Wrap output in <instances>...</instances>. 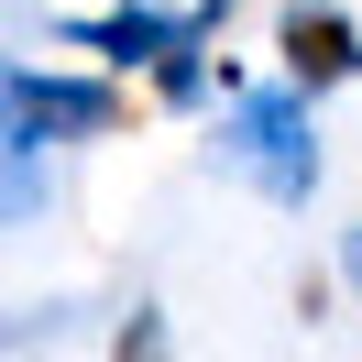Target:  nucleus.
<instances>
[{
  "label": "nucleus",
  "mask_w": 362,
  "mask_h": 362,
  "mask_svg": "<svg viewBox=\"0 0 362 362\" xmlns=\"http://www.w3.org/2000/svg\"><path fill=\"white\" fill-rule=\"evenodd\" d=\"M45 121L23 99V66H0V220H33L45 209Z\"/></svg>",
  "instance_id": "7ed1b4c3"
},
{
  "label": "nucleus",
  "mask_w": 362,
  "mask_h": 362,
  "mask_svg": "<svg viewBox=\"0 0 362 362\" xmlns=\"http://www.w3.org/2000/svg\"><path fill=\"white\" fill-rule=\"evenodd\" d=\"M23 99H33V121H45L55 143L121 132V88H99V77H33V66H23Z\"/></svg>",
  "instance_id": "39448f33"
},
{
  "label": "nucleus",
  "mask_w": 362,
  "mask_h": 362,
  "mask_svg": "<svg viewBox=\"0 0 362 362\" xmlns=\"http://www.w3.org/2000/svg\"><path fill=\"white\" fill-rule=\"evenodd\" d=\"M340 274H351V286H362V230H351V252H340Z\"/></svg>",
  "instance_id": "423d86ee"
},
{
  "label": "nucleus",
  "mask_w": 362,
  "mask_h": 362,
  "mask_svg": "<svg viewBox=\"0 0 362 362\" xmlns=\"http://www.w3.org/2000/svg\"><path fill=\"white\" fill-rule=\"evenodd\" d=\"M220 165L230 176H252L274 209H296L318 187V132H308V88H230V110H220Z\"/></svg>",
  "instance_id": "f257e3e1"
},
{
  "label": "nucleus",
  "mask_w": 362,
  "mask_h": 362,
  "mask_svg": "<svg viewBox=\"0 0 362 362\" xmlns=\"http://www.w3.org/2000/svg\"><path fill=\"white\" fill-rule=\"evenodd\" d=\"M274 55H286L296 88H340V77H362V33H351V11H329V0H296L286 23H274Z\"/></svg>",
  "instance_id": "f03ea898"
},
{
  "label": "nucleus",
  "mask_w": 362,
  "mask_h": 362,
  "mask_svg": "<svg viewBox=\"0 0 362 362\" xmlns=\"http://www.w3.org/2000/svg\"><path fill=\"white\" fill-rule=\"evenodd\" d=\"M88 55H110V66H154V55H176V45H209V11H99V23H66Z\"/></svg>",
  "instance_id": "20e7f679"
}]
</instances>
